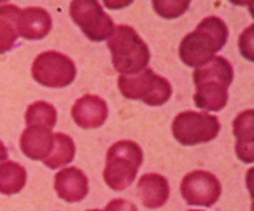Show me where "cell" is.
<instances>
[{
	"label": "cell",
	"mask_w": 254,
	"mask_h": 211,
	"mask_svg": "<svg viewBox=\"0 0 254 211\" xmlns=\"http://www.w3.org/2000/svg\"><path fill=\"white\" fill-rule=\"evenodd\" d=\"M195 84L194 104L205 111H221L227 105L229 86L234 81V68L226 57L216 56L192 75Z\"/></svg>",
	"instance_id": "obj_1"
},
{
	"label": "cell",
	"mask_w": 254,
	"mask_h": 211,
	"mask_svg": "<svg viewBox=\"0 0 254 211\" xmlns=\"http://www.w3.org/2000/svg\"><path fill=\"white\" fill-rule=\"evenodd\" d=\"M229 37L226 22L218 16L203 18L180 43V59L188 67H203L224 48Z\"/></svg>",
	"instance_id": "obj_2"
},
{
	"label": "cell",
	"mask_w": 254,
	"mask_h": 211,
	"mask_svg": "<svg viewBox=\"0 0 254 211\" xmlns=\"http://www.w3.org/2000/svg\"><path fill=\"white\" fill-rule=\"evenodd\" d=\"M107 45L113 67L121 75H135L148 68L151 59L149 48L132 26H115Z\"/></svg>",
	"instance_id": "obj_3"
},
{
	"label": "cell",
	"mask_w": 254,
	"mask_h": 211,
	"mask_svg": "<svg viewBox=\"0 0 254 211\" xmlns=\"http://www.w3.org/2000/svg\"><path fill=\"white\" fill-rule=\"evenodd\" d=\"M143 163L141 148L130 140H121L111 145L107 151L103 167V181L113 191L127 189L137 178Z\"/></svg>",
	"instance_id": "obj_4"
},
{
	"label": "cell",
	"mask_w": 254,
	"mask_h": 211,
	"mask_svg": "<svg viewBox=\"0 0 254 211\" xmlns=\"http://www.w3.org/2000/svg\"><path fill=\"white\" fill-rule=\"evenodd\" d=\"M118 88L123 97L129 100H141L149 106H161L172 97V84L159 76L151 68L141 70L135 75H121L118 78Z\"/></svg>",
	"instance_id": "obj_5"
},
{
	"label": "cell",
	"mask_w": 254,
	"mask_h": 211,
	"mask_svg": "<svg viewBox=\"0 0 254 211\" xmlns=\"http://www.w3.org/2000/svg\"><path fill=\"white\" fill-rule=\"evenodd\" d=\"M221 132V122L216 116L198 111H183L175 116L172 134L183 146L208 143Z\"/></svg>",
	"instance_id": "obj_6"
},
{
	"label": "cell",
	"mask_w": 254,
	"mask_h": 211,
	"mask_svg": "<svg viewBox=\"0 0 254 211\" xmlns=\"http://www.w3.org/2000/svg\"><path fill=\"white\" fill-rule=\"evenodd\" d=\"M32 78L45 88H65L75 81L76 65L65 54L58 51H45L34 59Z\"/></svg>",
	"instance_id": "obj_7"
},
{
	"label": "cell",
	"mask_w": 254,
	"mask_h": 211,
	"mask_svg": "<svg viewBox=\"0 0 254 211\" xmlns=\"http://www.w3.org/2000/svg\"><path fill=\"white\" fill-rule=\"evenodd\" d=\"M70 16L91 42L108 40L115 30V22L95 0H73Z\"/></svg>",
	"instance_id": "obj_8"
},
{
	"label": "cell",
	"mask_w": 254,
	"mask_h": 211,
	"mask_svg": "<svg viewBox=\"0 0 254 211\" xmlns=\"http://www.w3.org/2000/svg\"><path fill=\"white\" fill-rule=\"evenodd\" d=\"M180 191L189 205L210 208L219 200L222 187L219 179L210 171L194 170L181 179Z\"/></svg>",
	"instance_id": "obj_9"
},
{
	"label": "cell",
	"mask_w": 254,
	"mask_h": 211,
	"mask_svg": "<svg viewBox=\"0 0 254 211\" xmlns=\"http://www.w3.org/2000/svg\"><path fill=\"white\" fill-rule=\"evenodd\" d=\"M70 114L78 127L99 129L108 118V105L95 94H86L75 102Z\"/></svg>",
	"instance_id": "obj_10"
},
{
	"label": "cell",
	"mask_w": 254,
	"mask_h": 211,
	"mask_svg": "<svg viewBox=\"0 0 254 211\" xmlns=\"http://www.w3.org/2000/svg\"><path fill=\"white\" fill-rule=\"evenodd\" d=\"M54 191L64 202L76 203L86 199L87 192H89V181L83 170L76 167H67L54 176Z\"/></svg>",
	"instance_id": "obj_11"
},
{
	"label": "cell",
	"mask_w": 254,
	"mask_h": 211,
	"mask_svg": "<svg viewBox=\"0 0 254 211\" xmlns=\"http://www.w3.org/2000/svg\"><path fill=\"white\" fill-rule=\"evenodd\" d=\"M51 14L42 6H27L21 10L18 19V34L26 40H42L51 32Z\"/></svg>",
	"instance_id": "obj_12"
},
{
	"label": "cell",
	"mask_w": 254,
	"mask_h": 211,
	"mask_svg": "<svg viewBox=\"0 0 254 211\" xmlns=\"http://www.w3.org/2000/svg\"><path fill=\"white\" fill-rule=\"evenodd\" d=\"M19 146L24 156H27L29 159L45 160L54 148V134L50 129L29 126L21 134Z\"/></svg>",
	"instance_id": "obj_13"
},
{
	"label": "cell",
	"mask_w": 254,
	"mask_h": 211,
	"mask_svg": "<svg viewBox=\"0 0 254 211\" xmlns=\"http://www.w3.org/2000/svg\"><path fill=\"white\" fill-rule=\"evenodd\" d=\"M138 195L141 203L149 210L164 207L170 197V184L159 173H145L141 175L137 184Z\"/></svg>",
	"instance_id": "obj_14"
},
{
	"label": "cell",
	"mask_w": 254,
	"mask_h": 211,
	"mask_svg": "<svg viewBox=\"0 0 254 211\" xmlns=\"http://www.w3.org/2000/svg\"><path fill=\"white\" fill-rule=\"evenodd\" d=\"M254 111L245 110L237 114L234 119V135L237 138L235 153L237 158L245 163H251L254 160Z\"/></svg>",
	"instance_id": "obj_15"
},
{
	"label": "cell",
	"mask_w": 254,
	"mask_h": 211,
	"mask_svg": "<svg viewBox=\"0 0 254 211\" xmlns=\"http://www.w3.org/2000/svg\"><path fill=\"white\" fill-rule=\"evenodd\" d=\"M21 8L13 3L0 5V54L13 50L18 42V19Z\"/></svg>",
	"instance_id": "obj_16"
},
{
	"label": "cell",
	"mask_w": 254,
	"mask_h": 211,
	"mask_svg": "<svg viewBox=\"0 0 254 211\" xmlns=\"http://www.w3.org/2000/svg\"><path fill=\"white\" fill-rule=\"evenodd\" d=\"M27 183V171L21 163L6 160L0 163V194L13 195L24 189Z\"/></svg>",
	"instance_id": "obj_17"
},
{
	"label": "cell",
	"mask_w": 254,
	"mask_h": 211,
	"mask_svg": "<svg viewBox=\"0 0 254 211\" xmlns=\"http://www.w3.org/2000/svg\"><path fill=\"white\" fill-rule=\"evenodd\" d=\"M75 153H76V148L71 137L67 134H62V132H58V134H54L53 151L43 162L48 168H59L64 165H68V163L73 160Z\"/></svg>",
	"instance_id": "obj_18"
},
{
	"label": "cell",
	"mask_w": 254,
	"mask_h": 211,
	"mask_svg": "<svg viewBox=\"0 0 254 211\" xmlns=\"http://www.w3.org/2000/svg\"><path fill=\"white\" fill-rule=\"evenodd\" d=\"M26 122H27V126L45 127V129L53 130L56 122H58V111H56V108L51 104H48V102H43V100L34 102L26 110Z\"/></svg>",
	"instance_id": "obj_19"
},
{
	"label": "cell",
	"mask_w": 254,
	"mask_h": 211,
	"mask_svg": "<svg viewBox=\"0 0 254 211\" xmlns=\"http://www.w3.org/2000/svg\"><path fill=\"white\" fill-rule=\"evenodd\" d=\"M154 11L165 19H175L189 8L188 0H153Z\"/></svg>",
	"instance_id": "obj_20"
},
{
	"label": "cell",
	"mask_w": 254,
	"mask_h": 211,
	"mask_svg": "<svg viewBox=\"0 0 254 211\" xmlns=\"http://www.w3.org/2000/svg\"><path fill=\"white\" fill-rule=\"evenodd\" d=\"M238 46H240V53L243 56L248 60H253V27H248L240 35Z\"/></svg>",
	"instance_id": "obj_21"
},
{
	"label": "cell",
	"mask_w": 254,
	"mask_h": 211,
	"mask_svg": "<svg viewBox=\"0 0 254 211\" xmlns=\"http://www.w3.org/2000/svg\"><path fill=\"white\" fill-rule=\"evenodd\" d=\"M103 211H138V210L129 200H126V199H115V200L108 202V205L105 207V210H103Z\"/></svg>",
	"instance_id": "obj_22"
},
{
	"label": "cell",
	"mask_w": 254,
	"mask_h": 211,
	"mask_svg": "<svg viewBox=\"0 0 254 211\" xmlns=\"http://www.w3.org/2000/svg\"><path fill=\"white\" fill-rule=\"evenodd\" d=\"M6 159H8V150H6L5 143L0 140V163L6 162Z\"/></svg>",
	"instance_id": "obj_23"
},
{
	"label": "cell",
	"mask_w": 254,
	"mask_h": 211,
	"mask_svg": "<svg viewBox=\"0 0 254 211\" xmlns=\"http://www.w3.org/2000/svg\"><path fill=\"white\" fill-rule=\"evenodd\" d=\"M87 211H102V210H87Z\"/></svg>",
	"instance_id": "obj_24"
},
{
	"label": "cell",
	"mask_w": 254,
	"mask_h": 211,
	"mask_svg": "<svg viewBox=\"0 0 254 211\" xmlns=\"http://www.w3.org/2000/svg\"><path fill=\"white\" fill-rule=\"evenodd\" d=\"M189 211H200V210H189Z\"/></svg>",
	"instance_id": "obj_25"
}]
</instances>
